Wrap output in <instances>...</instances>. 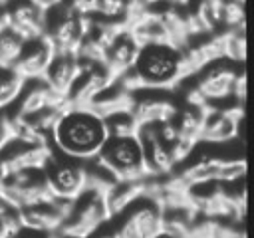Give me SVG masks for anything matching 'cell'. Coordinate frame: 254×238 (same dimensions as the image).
Instances as JSON below:
<instances>
[{
	"label": "cell",
	"instance_id": "obj_1",
	"mask_svg": "<svg viewBox=\"0 0 254 238\" xmlns=\"http://www.w3.org/2000/svg\"><path fill=\"white\" fill-rule=\"evenodd\" d=\"M105 119L89 107H64L52 133L50 147L75 161H91L107 141Z\"/></svg>",
	"mask_w": 254,
	"mask_h": 238
},
{
	"label": "cell",
	"instance_id": "obj_2",
	"mask_svg": "<svg viewBox=\"0 0 254 238\" xmlns=\"http://www.w3.org/2000/svg\"><path fill=\"white\" fill-rule=\"evenodd\" d=\"M139 91H171L185 77L183 48L165 42L143 46L131 67Z\"/></svg>",
	"mask_w": 254,
	"mask_h": 238
},
{
	"label": "cell",
	"instance_id": "obj_3",
	"mask_svg": "<svg viewBox=\"0 0 254 238\" xmlns=\"http://www.w3.org/2000/svg\"><path fill=\"white\" fill-rule=\"evenodd\" d=\"M95 161L115 178V180H143L147 178L143 149L137 135L107 137L99 149Z\"/></svg>",
	"mask_w": 254,
	"mask_h": 238
},
{
	"label": "cell",
	"instance_id": "obj_4",
	"mask_svg": "<svg viewBox=\"0 0 254 238\" xmlns=\"http://www.w3.org/2000/svg\"><path fill=\"white\" fill-rule=\"evenodd\" d=\"M85 30V18L73 4L52 2L46 4L44 14V38L52 46L54 54H75Z\"/></svg>",
	"mask_w": 254,
	"mask_h": 238
},
{
	"label": "cell",
	"instance_id": "obj_5",
	"mask_svg": "<svg viewBox=\"0 0 254 238\" xmlns=\"http://www.w3.org/2000/svg\"><path fill=\"white\" fill-rule=\"evenodd\" d=\"M109 218L105 194L85 188L67 204L60 234L67 238H89L95 230L107 224Z\"/></svg>",
	"mask_w": 254,
	"mask_h": 238
},
{
	"label": "cell",
	"instance_id": "obj_6",
	"mask_svg": "<svg viewBox=\"0 0 254 238\" xmlns=\"http://www.w3.org/2000/svg\"><path fill=\"white\" fill-rule=\"evenodd\" d=\"M44 178L52 200L71 202L85 190V163L69 159L50 147V157L44 165Z\"/></svg>",
	"mask_w": 254,
	"mask_h": 238
},
{
	"label": "cell",
	"instance_id": "obj_7",
	"mask_svg": "<svg viewBox=\"0 0 254 238\" xmlns=\"http://www.w3.org/2000/svg\"><path fill=\"white\" fill-rule=\"evenodd\" d=\"M111 220H117L111 224L115 238H159L163 234V206L149 196H141Z\"/></svg>",
	"mask_w": 254,
	"mask_h": 238
},
{
	"label": "cell",
	"instance_id": "obj_8",
	"mask_svg": "<svg viewBox=\"0 0 254 238\" xmlns=\"http://www.w3.org/2000/svg\"><path fill=\"white\" fill-rule=\"evenodd\" d=\"M0 198L8 206L18 210L52 200L46 178H44V169L12 171L0 188Z\"/></svg>",
	"mask_w": 254,
	"mask_h": 238
},
{
	"label": "cell",
	"instance_id": "obj_9",
	"mask_svg": "<svg viewBox=\"0 0 254 238\" xmlns=\"http://www.w3.org/2000/svg\"><path fill=\"white\" fill-rule=\"evenodd\" d=\"M113 81L115 75L105 67L103 61L79 60V73L64 99V107H87Z\"/></svg>",
	"mask_w": 254,
	"mask_h": 238
},
{
	"label": "cell",
	"instance_id": "obj_10",
	"mask_svg": "<svg viewBox=\"0 0 254 238\" xmlns=\"http://www.w3.org/2000/svg\"><path fill=\"white\" fill-rule=\"evenodd\" d=\"M242 125V105L228 107H204V121L198 143L224 145L238 137Z\"/></svg>",
	"mask_w": 254,
	"mask_h": 238
},
{
	"label": "cell",
	"instance_id": "obj_11",
	"mask_svg": "<svg viewBox=\"0 0 254 238\" xmlns=\"http://www.w3.org/2000/svg\"><path fill=\"white\" fill-rule=\"evenodd\" d=\"M177 109V101L169 97L167 91H139L133 95L131 113L135 115L139 125L169 121L173 119Z\"/></svg>",
	"mask_w": 254,
	"mask_h": 238
},
{
	"label": "cell",
	"instance_id": "obj_12",
	"mask_svg": "<svg viewBox=\"0 0 254 238\" xmlns=\"http://www.w3.org/2000/svg\"><path fill=\"white\" fill-rule=\"evenodd\" d=\"M67 204L69 202L46 200V202L22 208L20 210L22 226L26 230H34V232H40V234H46V236H54L62 230Z\"/></svg>",
	"mask_w": 254,
	"mask_h": 238
},
{
	"label": "cell",
	"instance_id": "obj_13",
	"mask_svg": "<svg viewBox=\"0 0 254 238\" xmlns=\"http://www.w3.org/2000/svg\"><path fill=\"white\" fill-rule=\"evenodd\" d=\"M44 14L46 4L40 2L8 4L4 10V24L24 40H30L44 36Z\"/></svg>",
	"mask_w": 254,
	"mask_h": 238
},
{
	"label": "cell",
	"instance_id": "obj_14",
	"mask_svg": "<svg viewBox=\"0 0 254 238\" xmlns=\"http://www.w3.org/2000/svg\"><path fill=\"white\" fill-rule=\"evenodd\" d=\"M52 56H54V50L44 36L30 38L24 42L12 69L22 79H42Z\"/></svg>",
	"mask_w": 254,
	"mask_h": 238
},
{
	"label": "cell",
	"instance_id": "obj_15",
	"mask_svg": "<svg viewBox=\"0 0 254 238\" xmlns=\"http://www.w3.org/2000/svg\"><path fill=\"white\" fill-rule=\"evenodd\" d=\"M46 107H64V99L50 91V87L42 79H26L18 99L8 109L12 115L30 117L40 113Z\"/></svg>",
	"mask_w": 254,
	"mask_h": 238
},
{
	"label": "cell",
	"instance_id": "obj_16",
	"mask_svg": "<svg viewBox=\"0 0 254 238\" xmlns=\"http://www.w3.org/2000/svg\"><path fill=\"white\" fill-rule=\"evenodd\" d=\"M139 50H141V46L137 44V40L133 38V34L125 26L107 44V48L103 52V63L117 77V75L129 71L133 67V63L139 56Z\"/></svg>",
	"mask_w": 254,
	"mask_h": 238
},
{
	"label": "cell",
	"instance_id": "obj_17",
	"mask_svg": "<svg viewBox=\"0 0 254 238\" xmlns=\"http://www.w3.org/2000/svg\"><path fill=\"white\" fill-rule=\"evenodd\" d=\"M77 73H79V60L75 54H54L42 75V81L50 87L52 93L65 99Z\"/></svg>",
	"mask_w": 254,
	"mask_h": 238
},
{
	"label": "cell",
	"instance_id": "obj_18",
	"mask_svg": "<svg viewBox=\"0 0 254 238\" xmlns=\"http://www.w3.org/2000/svg\"><path fill=\"white\" fill-rule=\"evenodd\" d=\"M141 196H145V178L143 180H117L107 192H105V202L109 216L115 218L121 214L125 208H129L133 202H137Z\"/></svg>",
	"mask_w": 254,
	"mask_h": 238
},
{
	"label": "cell",
	"instance_id": "obj_19",
	"mask_svg": "<svg viewBox=\"0 0 254 238\" xmlns=\"http://www.w3.org/2000/svg\"><path fill=\"white\" fill-rule=\"evenodd\" d=\"M24 81L12 67H0V111H8L14 105Z\"/></svg>",
	"mask_w": 254,
	"mask_h": 238
},
{
	"label": "cell",
	"instance_id": "obj_20",
	"mask_svg": "<svg viewBox=\"0 0 254 238\" xmlns=\"http://www.w3.org/2000/svg\"><path fill=\"white\" fill-rule=\"evenodd\" d=\"M24 38L18 36L14 30H10L8 26L0 28V67H12L22 46H24Z\"/></svg>",
	"mask_w": 254,
	"mask_h": 238
},
{
	"label": "cell",
	"instance_id": "obj_21",
	"mask_svg": "<svg viewBox=\"0 0 254 238\" xmlns=\"http://www.w3.org/2000/svg\"><path fill=\"white\" fill-rule=\"evenodd\" d=\"M109 137H125V135H137V119L131 111H117L113 115L103 117Z\"/></svg>",
	"mask_w": 254,
	"mask_h": 238
},
{
	"label": "cell",
	"instance_id": "obj_22",
	"mask_svg": "<svg viewBox=\"0 0 254 238\" xmlns=\"http://www.w3.org/2000/svg\"><path fill=\"white\" fill-rule=\"evenodd\" d=\"M12 141V129H10V115L8 111H0V151Z\"/></svg>",
	"mask_w": 254,
	"mask_h": 238
},
{
	"label": "cell",
	"instance_id": "obj_23",
	"mask_svg": "<svg viewBox=\"0 0 254 238\" xmlns=\"http://www.w3.org/2000/svg\"><path fill=\"white\" fill-rule=\"evenodd\" d=\"M89 238H115V232H113V226H111V220L107 224H103L99 230H95Z\"/></svg>",
	"mask_w": 254,
	"mask_h": 238
},
{
	"label": "cell",
	"instance_id": "obj_24",
	"mask_svg": "<svg viewBox=\"0 0 254 238\" xmlns=\"http://www.w3.org/2000/svg\"><path fill=\"white\" fill-rule=\"evenodd\" d=\"M10 238H50V236H46V234H40V232H34V230H26V228H22L20 232L12 234Z\"/></svg>",
	"mask_w": 254,
	"mask_h": 238
},
{
	"label": "cell",
	"instance_id": "obj_25",
	"mask_svg": "<svg viewBox=\"0 0 254 238\" xmlns=\"http://www.w3.org/2000/svg\"><path fill=\"white\" fill-rule=\"evenodd\" d=\"M8 175H10V169H8L6 161H4V157L0 155V188H2V184H4V180H6Z\"/></svg>",
	"mask_w": 254,
	"mask_h": 238
},
{
	"label": "cell",
	"instance_id": "obj_26",
	"mask_svg": "<svg viewBox=\"0 0 254 238\" xmlns=\"http://www.w3.org/2000/svg\"><path fill=\"white\" fill-rule=\"evenodd\" d=\"M0 238H10V234L6 232V228L2 226V222H0Z\"/></svg>",
	"mask_w": 254,
	"mask_h": 238
},
{
	"label": "cell",
	"instance_id": "obj_27",
	"mask_svg": "<svg viewBox=\"0 0 254 238\" xmlns=\"http://www.w3.org/2000/svg\"><path fill=\"white\" fill-rule=\"evenodd\" d=\"M50 238H67V236H64V234L58 232V234H54V236H50Z\"/></svg>",
	"mask_w": 254,
	"mask_h": 238
}]
</instances>
